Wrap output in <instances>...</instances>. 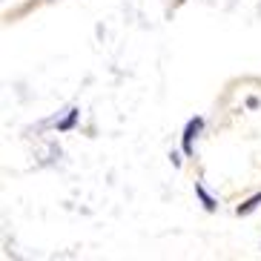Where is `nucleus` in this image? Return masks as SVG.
<instances>
[{
  "instance_id": "f257e3e1",
  "label": "nucleus",
  "mask_w": 261,
  "mask_h": 261,
  "mask_svg": "<svg viewBox=\"0 0 261 261\" xmlns=\"http://www.w3.org/2000/svg\"><path fill=\"white\" fill-rule=\"evenodd\" d=\"M204 129V118L201 115H195V118H190L187 121V126H184V135H181V149H184V155H192V141L198 138V132Z\"/></svg>"
},
{
  "instance_id": "f03ea898",
  "label": "nucleus",
  "mask_w": 261,
  "mask_h": 261,
  "mask_svg": "<svg viewBox=\"0 0 261 261\" xmlns=\"http://www.w3.org/2000/svg\"><path fill=\"white\" fill-rule=\"evenodd\" d=\"M195 195L201 198V204H204V210H207V213H215V207H218V201H215L213 195H210V192L204 190V184H195Z\"/></svg>"
},
{
  "instance_id": "7ed1b4c3",
  "label": "nucleus",
  "mask_w": 261,
  "mask_h": 261,
  "mask_svg": "<svg viewBox=\"0 0 261 261\" xmlns=\"http://www.w3.org/2000/svg\"><path fill=\"white\" fill-rule=\"evenodd\" d=\"M258 204H261V192H255L253 198H247L244 204H238L236 213L238 215H250V213H255V210H258Z\"/></svg>"
},
{
  "instance_id": "20e7f679",
  "label": "nucleus",
  "mask_w": 261,
  "mask_h": 261,
  "mask_svg": "<svg viewBox=\"0 0 261 261\" xmlns=\"http://www.w3.org/2000/svg\"><path fill=\"white\" fill-rule=\"evenodd\" d=\"M77 115H81L77 109H69V112H66V118H63V121H58V132H69L72 126H75Z\"/></svg>"
}]
</instances>
